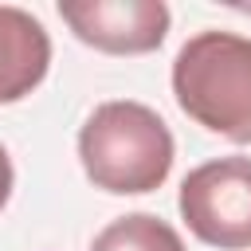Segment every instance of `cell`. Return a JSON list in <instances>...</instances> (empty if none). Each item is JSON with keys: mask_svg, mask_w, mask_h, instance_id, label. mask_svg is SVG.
<instances>
[{"mask_svg": "<svg viewBox=\"0 0 251 251\" xmlns=\"http://www.w3.org/2000/svg\"><path fill=\"white\" fill-rule=\"evenodd\" d=\"M78 157L94 188L137 196L165 184L173 169V133L161 114L141 102H102L78 133Z\"/></svg>", "mask_w": 251, "mask_h": 251, "instance_id": "6da1fadb", "label": "cell"}, {"mask_svg": "<svg viewBox=\"0 0 251 251\" xmlns=\"http://www.w3.org/2000/svg\"><path fill=\"white\" fill-rule=\"evenodd\" d=\"M173 94L196 126L247 145L251 141V39L231 31L192 35L176 51Z\"/></svg>", "mask_w": 251, "mask_h": 251, "instance_id": "7a4b0ae2", "label": "cell"}, {"mask_svg": "<svg viewBox=\"0 0 251 251\" xmlns=\"http://www.w3.org/2000/svg\"><path fill=\"white\" fill-rule=\"evenodd\" d=\"M180 216L200 243L251 247V157H216L180 180Z\"/></svg>", "mask_w": 251, "mask_h": 251, "instance_id": "3957f363", "label": "cell"}, {"mask_svg": "<svg viewBox=\"0 0 251 251\" xmlns=\"http://www.w3.org/2000/svg\"><path fill=\"white\" fill-rule=\"evenodd\" d=\"M59 16L82 43L110 55L153 51L169 31V8L161 0H63Z\"/></svg>", "mask_w": 251, "mask_h": 251, "instance_id": "277c9868", "label": "cell"}, {"mask_svg": "<svg viewBox=\"0 0 251 251\" xmlns=\"http://www.w3.org/2000/svg\"><path fill=\"white\" fill-rule=\"evenodd\" d=\"M51 67V39L43 24L12 4H0V102L27 98Z\"/></svg>", "mask_w": 251, "mask_h": 251, "instance_id": "5b68a950", "label": "cell"}, {"mask_svg": "<svg viewBox=\"0 0 251 251\" xmlns=\"http://www.w3.org/2000/svg\"><path fill=\"white\" fill-rule=\"evenodd\" d=\"M90 251H184V243L161 216L133 212V216H122L110 227H102L94 235Z\"/></svg>", "mask_w": 251, "mask_h": 251, "instance_id": "8992f818", "label": "cell"}, {"mask_svg": "<svg viewBox=\"0 0 251 251\" xmlns=\"http://www.w3.org/2000/svg\"><path fill=\"white\" fill-rule=\"evenodd\" d=\"M12 161H8V149L0 145V208L8 204V196H12Z\"/></svg>", "mask_w": 251, "mask_h": 251, "instance_id": "52a82bcc", "label": "cell"}]
</instances>
